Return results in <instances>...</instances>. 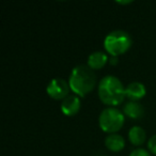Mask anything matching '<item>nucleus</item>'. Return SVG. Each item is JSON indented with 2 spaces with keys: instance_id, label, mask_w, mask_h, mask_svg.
I'll use <instances>...</instances> for the list:
<instances>
[{
  "instance_id": "nucleus-5",
  "label": "nucleus",
  "mask_w": 156,
  "mask_h": 156,
  "mask_svg": "<svg viewBox=\"0 0 156 156\" xmlns=\"http://www.w3.org/2000/svg\"><path fill=\"white\" fill-rule=\"evenodd\" d=\"M69 85L65 79L60 77H56L48 83L46 87V92L47 94L54 100H64L66 96L69 95Z\"/></svg>"
},
{
  "instance_id": "nucleus-3",
  "label": "nucleus",
  "mask_w": 156,
  "mask_h": 156,
  "mask_svg": "<svg viewBox=\"0 0 156 156\" xmlns=\"http://www.w3.org/2000/svg\"><path fill=\"white\" fill-rule=\"evenodd\" d=\"M133 44L132 37L124 30H113L104 39V48L112 57L123 55L130 48Z\"/></svg>"
},
{
  "instance_id": "nucleus-7",
  "label": "nucleus",
  "mask_w": 156,
  "mask_h": 156,
  "mask_svg": "<svg viewBox=\"0 0 156 156\" xmlns=\"http://www.w3.org/2000/svg\"><path fill=\"white\" fill-rule=\"evenodd\" d=\"M126 98L133 102H138L139 100L143 98L147 94V89L145 86L142 83L139 81H133L128 83V86L125 87Z\"/></svg>"
},
{
  "instance_id": "nucleus-10",
  "label": "nucleus",
  "mask_w": 156,
  "mask_h": 156,
  "mask_svg": "<svg viewBox=\"0 0 156 156\" xmlns=\"http://www.w3.org/2000/svg\"><path fill=\"white\" fill-rule=\"evenodd\" d=\"M147 139V132L141 126H133L128 130V140L135 147H140L145 142Z\"/></svg>"
},
{
  "instance_id": "nucleus-11",
  "label": "nucleus",
  "mask_w": 156,
  "mask_h": 156,
  "mask_svg": "<svg viewBox=\"0 0 156 156\" xmlns=\"http://www.w3.org/2000/svg\"><path fill=\"white\" fill-rule=\"evenodd\" d=\"M105 145L111 152H120L125 147V140L121 135L109 134L105 138Z\"/></svg>"
},
{
  "instance_id": "nucleus-1",
  "label": "nucleus",
  "mask_w": 156,
  "mask_h": 156,
  "mask_svg": "<svg viewBox=\"0 0 156 156\" xmlns=\"http://www.w3.org/2000/svg\"><path fill=\"white\" fill-rule=\"evenodd\" d=\"M96 83V75L93 69L86 64L75 66L69 77L71 91L79 98H83L93 91Z\"/></svg>"
},
{
  "instance_id": "nucleus-14",
  "label": "nucleus",
  "mask_w": 156,
  "mask_h": 156,
  "mask_svg": "<svg viewBox=\"0 0 156 156\" xmlns=\"http://www.w3.org/2000/svg\"><path fill=\"white\" fill-rule=\"evenodd\" d=\"M133 1L132 0H126V1H117L118 5H129V3H132Z\"/></svg>"
},
{
  "instance_id": "nucleus-13",
  "label": "nucleus",
  "mask_w": 156,
  "mask_h": 156,
  "mask_svg": "<svg viewBox=\"0 0 156 156\" xmlns=\"http://www.w3.org/2000/svg\"><path fill=\"white\" fill-rule=\"evenodd\" d=\"M129 156H151V153L147 150L142 149V147H137L134 151L130 152Z\"/></svg>"
},
{
  "instance_id": "nucleus-12",
  "label": "nucleus",
  "mask_w": 156,
  "mask_h": 156,
  "mask_svg": "<svg viewBox=\"0 0 156 156\" xmlns=\"http://www.w3.org/2000/svg\"><path fill=\"white\" fill-rule=\"evenodd\" d=\"M147 149L150 153L156 155V135L150 137V139L147 140Z\"/></svg>"
},
{
  "instance_id": "nucleus-2",
  "label": "nucleus",
  "mask_w": 156,
  "mask_h": 156,
  "mask_svg": "<svg viewBox=\"0 0 156 156\" xmlns=\"http://www.w3.org/2000/svg\"><path fill=\"white\" fill-rule=\"evenodd\" d=\"M98 98L103 104L115 107L123 103L126 98L125 87L119 78L113 75H107L98 83Z\"/></svg>"
},
{
  "instance_id": "nucleus-6",
  "label": "nucleus",
  "mask_w": 156,
  "mask_h": 156,
  "mask_svg": "<svg viewBox=\"0 0 156 156\" xmlns=\"http://www.w3.org/2000/svg\"><path fill=\"white\" fill-rule=\"evenodd\" d=\"M80 98L76 94H69L61 103L60 109L62 113L67 117H73L80 110Z\"/></svg>"
},
{
  "instance_id": "nucleus-9",
  "label": "nucleus",
  "mask_w": 156,
  "mask_h": 156,
  "mask_svg": "<svg viewBox=\"0 0 156 156\" xmlns=\"http://www.w3.org/2000/svg\"><path fill=\"white\" fill-rule=\"evenodd\" d=\"M123 113L130 119H140L144 115V108L140 103L129 101L123 106Z\"/></svg>"
},
{
  "instance_id": "nucleus-8",
  "label": "nucleus",
  "mask_w": 156,
  "mask_h": 156,
  "mask_svg": "<svg viewBox=\"0 0 156 156\" xmlns=\"http://www.w3.org/2000/svg\"><path fill=\"white\" fill-rule=\"evenodd\" d=\"M108 61V57L105 54L104 51H94L88 57V61H87V65L90 67L91 69L95 71V69H101L103 66H105V64Z\"/></svg>"
},
{
  "instance_id": "nucleus-4",
  "label": "nucleus",
  "mask_w": 156,
  "mask_h": 156,
  "mask_svg": "<svg viewBox=\"0 0 156 156\" xmlns=\"http://www.w3.org/2000/svg\"><path fill=\"white\" fill-rule=\"evenodd\" d=\"M125 115L123 111H120L115 107L105 108L98 117V124L103 132L107 134H115L124 125Z\"/></svg>"
}]
</instances>
